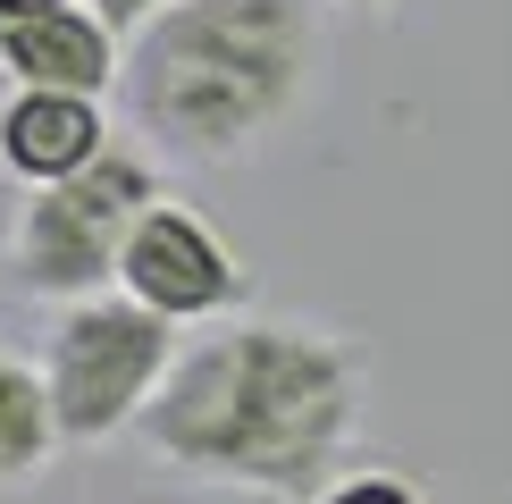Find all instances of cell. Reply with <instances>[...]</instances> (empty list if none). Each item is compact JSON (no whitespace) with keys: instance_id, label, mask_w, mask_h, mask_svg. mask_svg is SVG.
I'll return each mask as SVG.
<instances>
[{"instance_id":"2","label":"cell","mask_w":512,"mask_h":504,"mask_svg":"<svg viewBox=\"0 0 512 504\" xmlns=\"http://www.w3.org/2000/svg\"><path fill=\"white\" fill-rule=\"evenodd\" d=\"M328 68L311 0H168L135 26L126 110L185 160H236L311 101Z\"/></svg>"},{"instance_id":"1","label":"cell","mask_w":512,"mask_h":504,"mask_svg":"<svg viewBox=\"0 0 512 504\" xmlns=\"http://www.w3.org/2000/svg\"><path fill=\"white\" fill-rule=\"evenodd\" d=\"M361 420V353L294 320H244L202 336L143 404V437L202 479H252L319 496Z\"/></svg>"},{"instance_id":"4","label":"cell","mask_w":512,"mask_h":504,"mask_svg":"<svg viewBox=\"0 0 512 504\" xmlns=\"http://www.w3.org/2000/svg\"><path fill=\"white\" fill-rule=\"evenodd\" d=\"M168 353L177 336L152 303L135 294H110V303H76L68 320L51 328V412H59V437L93 446L110 437L118 420H135L152 404V387L168 378Z\"/></svg>"},{"instance_id":"11","label":"cell","mask_w":512,"mask_h":504,"mask_svg":"<svg viewBox=\"0 0 512 504\" xmlns=\"http://www.w3.org/2000/svg\"><path fill=\"white\" fill-rule=\"evenodd\" d=\"M42 9H68V0H0V26L9 17H42Z\"/></svg>"},{"instance_id":"8","label":"cell","mask_w":512,"mask_h":504,"mask_svg":"<svg viewBox=\"0 0 512 504\" xmlns=\"http://www.w3.org/2000/svg\"><path fill=\"white\" fill-rule=\"evenodd\" d=\"M59 446V412H51V378H34L17 353H0V488H26Z\"/></svg>"},{"instance_id":"12","label":"cell","mask_w":512,"mask_h":504,"mask_svg":"<svg viewBox=\"0 0 512 504\" xmlns=\"http://www.w3.org/2000/svg\"><path fill=\"white\" fill-rule=\"evenodd\" d=\"M353 9H387V0H353Z\"/></svg>"},{"instance_id":"9","label":"cell","mask_w":512,"mask_h":504,"mask_svg":"<svg viewBox=\"0 0 512 504\" xmlns=\"http://www.w3.org/2000/svg\"><path fill=\"white\" fill-rule=\"evenodd\" d=\"M328 504H412V488H395V479H353V488H336Z\"/></svg>"},{"instance_id":"6","label":"cell","mask_w":512,"mask_h":504,"mask_svg":"<svg viewBox=\"0 0 512 504\" xmlns=\"http://www.w3.org/2000/svg\"><path fill=\"white\" fill-rule=\"evenodd\" d=\"M0 68L17 84H42V93H101L118 76L110 26L84 9H42V17H9L0 26Z\"/></svg>"},{"instance_id":"3","label":"cell","mask_w":512,"mask_h":504,"mask_svg":"<svg viewBox=\"0 0 512 504\" xmlns=\"http://www.w3.org/2000/svg\"><path fill=\"white\" fill-rule=\"evenodd\" d=\"M152 202H160L152 168L135 152H110V143L84 168L51 177L17 219V278H26V294H68L76 303L101 278H118V252Z\"/></svg>"},{"instance_id":"5","label":"cell","mask_w":512,"mask_h":504,"mask_svg":"<svg viewBox=\"0 0 512 504\" xmlns=\"http://www.w3.org/2000/svg\"><path fill=\"white\" fill-rule=\"evenodd\" d=\"M118 286L135 303H152L160 320H202V311H227L244 294V269L227 261V244L210 236L194 210L152 202L118 252Z\"/></svg>"},{"instance_id":"7","label":"cell","mask_w":512,"mask_h":504,"mask_svg":"<svg viewBox=\"0 0 512 504\" xmlns=\"http://www.w3.org/2000/svg\"><path fill=\"white\" fill-rule=\"evenodd\" d=\"M93 152H101L93 93H42V84H26L17 110L0 118V160H9L17 177H34V185L68 177V168H84Z\"/></svg>"},{"instance_id":"10","label":"cell","mask_w":512,"mask_h":504,"mask_svg":"<svg viewBox=\"0 0 512 504\" xmlns=\"http://www.w3.org/2000/svg\"><path fill=\"white\" fill-rule=\"evenodd\" d=\"M152 9H160V0H93V17H101V26H110V34L143 26V17H152Z\"/></svg>"}]
</instances>
